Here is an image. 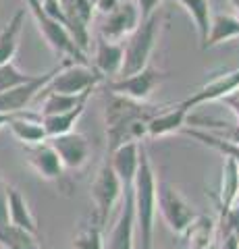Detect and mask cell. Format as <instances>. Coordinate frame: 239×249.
I'll use <instances>...</instances> for the list:
<instances>
[{
    "label": "cell",
    "mask_w": 239,
    "mask_h": 249,
    "mask_svg": "<svg viewBox=\"0 0 239 249\" xmlns=\"http://www.w3.org/2000/svg\"><path fill=\"white\" fill-rule=\"evenodd\" d=\"M165 104H148V102H135L125 96L109 93L104 108V123H106V135H109V154L117 150L119 145L137 142L148 137V123L163 112Z\"/></svg>",
    "instance_id": "1"
},
{
    "label": "cell",
    "mask_w": 239,
    "mask_h": 249,
    "mask_svg": "<svg viewBox=\"0 0 239 249\" xmlns=\"http://www.w3.org/2000/svg\"><path fill=\"white\" fill-rule=\"evenodd\" d=\"M156 173L152 168L146 147L140 145V166L133 178V214L135 229L140 231L142 249H152L154 245V220H156Z\"/></svg>",
    "instance_id": "2"
},
{
    "label": "cell",
    "mask_w": 239,
    "mask_h": 249,
    "mask_svg": "<svg viewBox=\"0 0 239 249\" xmlns=\"http://www.w3.org/2000/svg\"><path fill=\"white\" fill-rule=\"evenodd\" d=\"M160 34V17L152 15L150 19L140 21L133 31L129 34L127 42L123 44V65H121V77H129L140 73L142 69L150 65V56L154 52Z\"/></svg>",
    "instance_id": "3"
},
{
    "label": "cell",
    "mask_w": 239,
    "mask_h": 249,
    "mask_svg": "<svg viewBox=\"0 0 239 249\" xmlns=\"http://www.w3.org/2000/svg\"><path fill=\"white\" fill-rule=\"evenodd\" d=\"M25 4H27V11L32 13V17L36 21L37 29H40L42 37L46 40V44L50 46L56 56H65L69 60L77 62V65H92L88 54H83L79 48H77V44L71 40L69 31L60 25L58 21L52 19L50 15H46L44 6H42V0H25Z\"/></svg>",
    "instance_id": "4"
},
{
    "label": "cell",
    "mask_w": 239,
    "mask_h": 249,
    "mask_svg": "<svg viewBox=\"0 0 239 249\" xmlns=\"http://www.w3.org/2000/svg\"><path fill=\"white\" fill-rule=\"evenodd\" d=\"M156 212L163 214L166 227L175 235H183L187 227L198 218L194 206L185 199L183 193L173 183H156Z\"/></svg>",
    "instance_id": "5"
},
{
    "label": "cell",
    "mask_w": 239,
    "mask_h": 249,
    "mask_svg": "<svg viewBox=\"0 0 239 249\" xmlns=\"http://www.w3.org/2000/svg\"><path fill=\"white\" fill-rule=\"evenodd\" d=\"M90 191H92L90 197H92V204H94V218H96L94 224L102 229V224L109 220L114 206H117L119 199L123 197V185L119 181V177L114 175L109 158L100 164Z\"/></svg>",
    "instance_id": "6"
},
{
    "label": "cell",
    "mask_w": 239,
    "mask_h": 249,
    "mask_svg": "<svg viewBox=\"0 0 239 249\" xmlns=\"http://www.w3.org/2000/svg\"><path fill=\"white\" fill-rule=\"evenodd\" d=\"M104 81V75L96 71L94 65H77L69 60L60 71L52 77L50 83L42 91H56L67 96H81V93L94 91L98 83Z\"/></svg>",
    "instance_id": "7"
},
{
    "label": "cell",
    "mask_w": 239,
    "mask_h": 249,
    "mask_svg": "<svg viewBox=\"0 0 239 249\" xmlns=\"http://www.w3.org/2000/svg\"><path fill=\"white\" fill-rule=\"evenodd\" d=\"M166 79H168V73L148 65L135 75L121 77L119 81H110L109 89L110 93H117V96H125L129 100H135V102H146L152 96V91Z\"/></svg>",
    "instance_id": "8"
},
{
    "label": "cell",
    "mask_w": 239,
    "mask_h": 249,
    "mask_svg": "<svg viewBox=\"0 0 239 249\" xmlns=\"http://www.w3.org/2000/svg\"><path fill=\"white\" fill-rule=\"evenodd\" d=\"M67 62L69 60H63L58 67L52 69V71L44 73V75H36L32 81L23 83V85H19V88H15V89L0 93V112L2 114H17V112L27 110V106L32 104L37 96H40V91L50 83V79L67 65Z\"/></svg>",
    "instance_id": "9"
},
{
    "label": "cell",
    "mask_w": 239,
    "mask_h": 249,
    "mask_svg": "<svg viewBox=\"0 0 239 249\" xmlns=\"http://www.w3.org/2000/svg\"><path fill=\"white\" fill-rule=\"evenodd\" d=\"M50 143V147L56 152V156L63 162L65 170H81L90 160V142L86 135L71 131L67 135L50 137L46 139Z\"/></svg>",
    "instance_id": "10"
},
{
    "label": "cell",
    "mask_w": 239,
    "mask_h": 249,
    "mask_svg": "<svg viewBox=\"0 0 239 249\" xmlns=\"http://www.w3.org/2000/svg\"><path fill=\"white\" fill-rule=\"evenodd\" d=\"M140 21L142 17H140L137 6L131 0H121L117 9L110 15H106V21L100 27V34L109 42H119L140 25Z\"/></svg>",
    "instance_id": "11"
},
{
    "label": "cell",
    "mask_w": 239,
    "mask_h": 249,
    "mask_svg": "<svg viewBox=\"0 0 239 249\" xmlns=\"http://www.w3.org/2000/svg\"><path fill=\"white\" fill-rule=\"evenodd\" d=\"M25 156H27V164L32 166L34 173L40 178H44V181H60V178H63L65 166L48 142L36 143V145H25Z\"/></svg>",
    "instance_id": "12"
},
{
    "label": "cell",
    "mask_w": 239,
    "mask_h": 249,
    "mask_svg": "<svg viewBox=\"0 0 239 249\" xmlns=\"http://www.w3.org/2000/svg\"><path fill=\"white\" fill-rule=\"evenodd\" d=\"M135 239V214H133V189H123V206L109 239V249H133Z\"/></svg>",
    "instance_id": "13"
},
{
    "label": "cell",
    "mask_w": 239,
    "mask_h": 249,
    "mask_svg": "<svg viewBox=\"0 0 239 249\" xmlns=\"http://www.w3.org/2000/svg\"><path fill=\"white\" fill-rule=\"evenodd\" d=\"M237 88H239V69H235V71H231V73H225V75H219L217 79L202 85V88L196 89L187 100H183L179 104L183 108H187V110H194V108L202 106V104L214 102V100L229 96V93Z\"/></svg>",
    "instance_id": "14"
},
{
    "label": "cell",
    "mask_w": 239,
    "mask_h": 249,
    "mask_svg": "<svg viewBox=\"0 0 239 249\" xmlns=\"http://www.w3.org/2000/svg\"><path fill=\"white\" fill-rule=\"evenodd\" d=\"M140 145H142V142L140 143L129 142V143L119 145L117 150H112L110 154H106V158H109L114 175L119 177L123 189H129V187L133 185L137 166H140Z\"/></svg>",
    "instance_id": "15"
},
{
    "label": "cell",
    "mask_w": 239,
    "mask_h": 249,
    "mask_svg": "<svg viewBox=\"0 0 239 249\" xmlns=\"http://www.w3.org/2000/svg\"><path fill=\"white\" fill-rule=\"evenodd\" d=\"M219 239V222L217 218L200 216L187 227V231L181 235L183 245L187 249H212Z\"/></svg>",
    "instance_id": "16"
},
{
    "label": "cell",
    "mask_w": 239,
    "mask_h": 249,
    "mask_svg": "<svg viewBox=\"0 0 239 249\" xmlns=\"http://www.w3.org/2000/svg\"><path fill=\"white\" fill-rule=\"evenodd\" d=\"M9 129L13 137L17 139L23 145H36V143H44L46 139V131L42 127V116L37 112H29L23 110L19 112L15 119L9 123Z\"/></svg>",
    "instance_id": "17"
},
{
    "label": "cell",
    "mask_w": 239,
    "mask_h": 249,
    "mask_svg": "<svg viewBox=\"0 0 239 249\" xmlns=\"http://www.w3.org/2000/svg\"><path fill=\"white\" fill-rule=\"evenodd\" d=\"M189 114H191V110L183 108L181 104L168 108V110L158 112L148 123V137L150 139H156V137H165V135L177 133V131H181L185 124H187Z\"/></svg>",
    "instance_id": "18"
},
{
    "label": "cell",
    "mask_w": 239,
    "mask_h": 249,
    "mask_svg": "<svg viewBox=\"0 0 239 249\" xmlns=\"http://www.w3.org/2000/svg\"><path fill=\"white\" fill-rule=\"evenodd\" d=\"M9 224L32 232L36 237H37V231H40L32 208H29L27 199L23 197V193L17 187H9Z\"/></svg>",
    "instance_id": "19"
},
{
    "label": "cell",
    "mask_w": 239,
    "mask_h": 249,
    "mask_svg": "<svg viewBox=\"0 0 239 249\" xmlns=\"http://www.w3.org/2000/svg\"><path fill=\"white\" fill-rule=\"evenodd\" d=\"M23 23H25V9H19L9 19V23L0 29V67L6 62H13L15 54H17Z\"/></svg>",
    "instance_id": "20"
},
{
    "label": "cell",
    "mask_w": 239,
    "mask_h": 249,
    "mask_svg": "<svg viewBox=\"0 0 239 249\" xmlns=\"http://www.w3.org/2000/svg\"><path fill=\"white\" fill-rule=\"evenodd\" d=\"M121 65H123V44L109 42L104 37H100L96 46L94 69L106 77V75L121 73Z\"/></svg>",
    "instance_id": "21"
},
{
    "label": "cell",
    "mask_w": 239,
    "mask_h": 249,
    "mask_svg": "<svg viewBox=\"0 0 239 249\" xmlns=\"http://www.w3.org/2000/svg\"><path fill=\"white\" fill-rule=\"evenodd\" d=\"M239 196V166L231 158L222 160V177H221V189H219V218L225 216L231 204Z\"/></svg>",
    "instance_id": "22"
},
{
    "label": "cell",
    "mask_w": 239,
    "mask_h": 249,
    "mask_svg": "<svg viewBox=\"0 0 239 249\" xmlns=\"http://www.w3.org/2000/svg\"><path fill=\"white\" fill-rule=\"evenodd\" d=\"M86 104L88 102H81L79 106L71 108L67 112H60V114H52V116H42V127L46 131V137H58V135H67L75 129L77 121L81 119V114L86 112Z\"/></svg>",
    "instance_id": "23"
},
{
    "label": "cell",
    "mask_w": 239,
    "mask_h": 249,
    "mask_svg": "<svg viewBox=\"0 0 239 249\" xmlns=\"http://www.w3.org/2000/svg\"><path fill=\"white\" fill-rule=\"evenodd\" d=\"M233 37H239V19L233 15H217L210 19V31H208L202 50L214 48V46L229 42Z\"/></svg>",
    "instance_id": "24"
},
{
    "label": "cell",
    "mask_w": 239,
    "mask_h": 249,
    "mask_svg": "<svg viewBox=\"0 0 239 249\" xmlns=\"http://www.w3.org/2000/svg\"><path fill=\"white\" fill-rule=\"evenodd\" d=\"M40 96H44L40 104V116H52L67 112L71 108L79 106L81 102H88V98L92 96V91L81 93V96H67V93H56V91H40Z\"/></svg>",
    "instance_id": "25"
},
{
    "label": "cell",
    "mask_w": 239,
    "mask_h": 249,
    "mask_svg": "<svg viewBox=\"0 0 239 249\" xmlns=\"http://www.w3.org/2000/svg\"><path fill=\"white\" fill-rule=\"evenodd\" d=\"M185 135L198 139L200 143H204L208 147H212V150H217L222 154V158H231L239 166V145L227 142L225 137L221 135H214V133H208V131H202V129H194V127H183L181 129Z\"/></svg>",
    "instance_id": "26"
},
{
    "label": "cell",
    "mask_w": 239,
    "mask_h": 249,
    "mask_svg": "<svg viewBox=\"0 0 239 249\" xmlns=\"http://www.w3.org/2000/svg\"><path fill=\"white\" fill-rule=\"evenodd\" d=\"M179 6H183L185 13L191 17L194 25L198 29V36H200V46H204L206 37H208V31H210V2L208 0H175Z\"/></svg>",
    "instance_id": "27"
},
{
    "label": "cell",
    "mask_w": 239,
    "mask_h": 249,
    "mask_svg": "<svg viewBox=\"0 0 239 249\" xmlns=\"http://www.w3.org/2000/svg\"><path fill=\"white\" fill-rule=\"evenodd\" d=\"M0 243L6 249H40L36 235L13 227V224H2L0 227Z\"/></svg>",
    "instance_id": "28"
},
{
    "label": "cell",
    "mask_w": 239,
    "mask_h": 249,
    "mask_svg": "<svg viewBox=\"0 0 239 249\" xmlns=\"http://www.w3.org/2000/svg\"><path fill=\"white\" fill-rule=\"evenodd\" d=\"M73 249H106L102 229L96 224H83L73 237Z\"/></svg>",
    "instance_id": "29"
},
{
    "label": "cell",
    "mask_w": 239,
    "mask_h": 249,
    "mask_svg": "<svg viewBox=\"0 0 239 249\" xmlns=\"http://www.w3.org/2000/svg\"><path fill=\"white\" fill-rule=\"evenodd\" d=\"M34 77H36V75L23 73L21 69L15 65V62H6V65L0 67V93L19 88V85L32 81Z\"/></svg>",
    "instance_id": "30"
},
{
    "label": "cell",
    "mask_w": 239,
    "mask_h": 249,
    "mask_svg": "<svg viewBox=\"0 0 239 249\" xmlns=\"http://www.w3.org/2000/svg\"><path fill=\"white\" fill-rule=\"evenodd\" d=\"M131 2L137 6L142 21H146V19H150L152 15H156V9H158V4L163 2V0H131Z\"/></svg>",
    "instance_id": "31"
},
{
    "label": "cell",
    "mask_w": 239,
    "mask_h": 249,
    "mask_svg": "<svg viewBox=\"0 0 239 249\" xmlns=\"http://www.w3.org/2000/svg\"><path fill=\"white\" fill-rule=\"evenodd\" d=\"M9 224V185L0 178V227Z\"/></svg>",
    "instance_id": "32"
},
{
    "label": "cell",
    "mask_w": 239,
    "mask_h": 249,
    "mask_svg": "<svg viewBox=\"0 0 239 249\" xmlns=\"http://www.w3.org/2000/svg\"><path fill=\"white\" fill-rule=\"evenodd\" d=\"M219 102H222V104H225V106L229 108V110L235 114V119L239 121V88H237V89H233V91H231L229 96L221 98Z\"/></svg>",
    "instance_id": "33"
},
{
    "label": "cell",
    "mask_w": 239,
    "mask_h": 249,
    "mask_svg": "<svg viewBox=\"0 0 239 249\" xmlns=\"http://www.w3.org/2000/svg\"><path fill=\"white\" fill-rule=\"evenodd\" d=\"M119 2H121V0H96L94 9H98L102 15H110L119 6Z\"/></svg>",
    "instance_id": "34"
},
{
    "label": "cell",
    "mask_w": 239,
    "mask_h": 249,
    "mask_svg": "<svg viewBox=\"0 0 239 249\" xmlns=\"http://www.w3.org/2000/svg\"><path fill=\"white\" fill-rule=\"evenodd\" d=\"M219 239H221L219 249H239V239L235 237V232H227V235H222Z\"/></svg>",
    "instance_id": "35"
},
{
    "label": "cell",
    "mask_w": 239,
    "mask_h": 249,
    "mask_svg": "<svg viewBox=\"0 0 239 249\" xmlns=\"http://www.w3.org/2000/svg\"><path fill=\"white\" fill-rule=\"evenodd\" d=\"M227 142H231V143H235V145H239V121L233 124V127L229 129V133H227Z\"/></svg>",
    "instance_id": "36"
},
{
    "label": "cell",
    "mask_w": 239,
    "mask_h": 249,
    "mask_svg": "<svg viewBox=\"0 0 239 249\" xmlns=\"http://www.w3.org/2000/svg\"><path fill=\"white\" fill-rule=\"evenodd\" d=\"M17 114H19V112H17ZM17 114H2V112H0V129H2L4 124H9Z\"/></svg>",
    "instance_id": "37"
},
{
    "label": "cell",
    "mask_w": 239,
    "mask_h": 249,
    "mask_svg": "<svg viewBox=\"0 0 239 249\" xmlns=\"http://www.w3.org/2000/svg\"><path fill=\"white\" fill-rule=\"evenodd\" d=\"M231 4H233V9H235V17L239 19V0H231Z\"/></svg>",
    "instance_id": "38"
},
{
    "label": "cell",
    "mask_w": 239,
    "mask_h": 249,
    "mask_svg": "<svg viewBox=\"0 0 239 249\" xmlns=\"http://www.w3.org/2000/svg\"><path fill=\"white\" fill-rule=\"evenodd\" d=\"M173 249H187V247H185V245H183V241L179 239V243H175V245H173Z\"/></svg>",
    "instance_id": "39"
},
{
    "label": "cell",
    "mask_w": 239,
    "mask_h": 249,
    "mask_svg": "<svg viewBox=\"0 0 239 249\" xmlns=\"http://www.w3.org/2000/svg\"><path fill=\"white\" fill-rule=\"evenodd\" d=\"M231 232H235V237H237V239H239V224H237V227H235V229H233V231H231Z\"/></svg>",
    "instance_id": "40"
},
{
    "label": "cell",
    "mask_w": 239,
    "mask_h": 249,
    "mask_svg": "<svg viewBox=\"0 0 239 249\" xmlns=\"http://www.w3.org/2000/svg\"><path fill=\"white\" fill-rule=\"evenodd\" d=\"M90 2H92V4H96V0H90Z\"/></svg>",
    "instance_id": "41"
},
{
    "label": "cell",
    "mask_w": 239,
    "mask_h": 249,
    "mask_svg": "<svg viewBox=\"0 0 239 249\" xmlns=\"http://www.w3.org/2000/svg\"><path fill=\"white\" fill-rule=\"evenodd\" d=\"M212 249H217V245H214V247H212Z\"/></svg>",
    "instance_id": "42"
}]
</instances>
